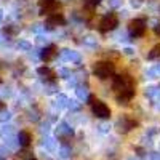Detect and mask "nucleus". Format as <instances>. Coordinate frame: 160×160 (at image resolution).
I'll list each match as a JSON object with an SVG mask.
<instances>
[{"label":"nucleus","instance_id":"3","mask_svg":"<svg viewBox=\"0 0 160 160\" xmlns=\"http://www.w3.org/2000/svg\"><path fill=\"white\" fill-rule=\"evenodd\" d=\"M117 26H118V18H117V15H114V13H109V15L102 16L98 22V28H99L101 32H109V31L115 29Z\"/></svg>","mask_w":160,"mask_h":160},{"label":"nucleus","instance_id":"13","mask_svg":"<svg viewBox=\"0 0 160 160\" xmlns=\"http://www.w3.org/2000/svg\"><path fill=\"white\" fill-rule=\"evenodd\" d=\"M0 18H2V13H0Z\"/></svg>","mask_w":160,"mask_h":160},{"label":"nucleus","instance_id":"5","mask_svg":"<svg viewBox=\"0 0 160 160\" xmlns=\"http://www.w3.org/2000/svg\"><path fill=\"white\" fill-rule=\"evenodd\" d=\"M130 32L133 37H141L146 32V21L144 19H133L130 21Z\"/></svg>","mask_w":160,"mask_h":160},{"label":"nucleus","instance_id":"6","mask_svg":"<svg viewBox=\"0 0 160 160\" xmlns=\"http://www.w3.org/2000/svg\"><path fill=\"white\" fill-rule=\"evenodd\" d=\"M47 24H48V28H55V26H58V24H64V16L61 15V13L51 15V16L47 18Z\"/></svg>","mask_w":160,"mask_h":160},{"label":"nucleus","instance_id":"14","mask_svg":"<svg viewBox=\"0 0 160 160\" xmlns=\"http://www.w3.org/2000/svg\"><path fill=\"white\" fill-rule=\"evenodd\" d=\"M0 82H2V78H0Z\"/></svg>","mask_w":160,"mask_h":160},{"label":"nucleus","instance_id":"4","mask_svg":"<svg viewBox=\"0 0 160 160\" xmlns=\"http://www.w3.org/2000/svg\"><path fill=\"white\" fill-rule=\"evenodd\" d=\"M61 10V3L56 2V0H42L40 2V11H42V15H56L59 13Z\"/></svg>","mask_w":160,"mask_h":160},{"label":"nucleus","instance_id":"10","mask_svg":"<svg viewBox=\"0 0 160 160\" xmlns=\"http://www.w3.org/2000/svg\"><path fill=\"white\" fill-rule=\"evenodd\" d=\"M99 2H101V0H85V7L90 8V10H93L96 5H99Z\"/></svg>","mask_w":160,"mask_h":160},{"label":"nucleus","instance_id":"11","mask_svg":"<svg viewBox=\"0 0 160 160\" xmlns=\"http://www.w3.org/2000/svg\"><path fill=\"white\" fill-rule=\"evenodd\" d=\"M3 108H5V104H3V102H2V101H0V111H2V109H3Z\"/></svg>","mask_w":160,"mask_h":160},{"label":"nucleus","instance_id":"8","mask_svg":"<svg viewBox=\"0 0 160 160\" xmlns=\"http://www.w3.org/2000/svg\"><path fill=\"white\" fill-rule=\"evenodd\" d=\"M38 74L42 75L43 78H48V80H55V77H56L55 71H51L50 68H47V66H43V68H40V69H38Z\"/></svg>","mask_w":160,"mask_h":160},{"label":"nucleus","instance_id":"7","mask_svg":"<svg viewBox=\"0 0 160 160\" xmlns=\"http://www.w3.org/2000/svg\"><path fill=\"white\" fill-rule=\"evenodd\" d=\"M56 53H58V48H56L55 45H50L48 48L43 50V53H42V59L48 62V61H51L53 58L56 56Z\"/></svg>","mask_w":160,"mask_h":160},{"label":"nucleus","instance_id":"15","mask_svg":"<svg viewBox=\"0 0 160 160\" xmlns=\"http://www.w3.org/2000/svg\"><path fill=\"white\" fill-rule=\"evenodd\" d=\"M32 160H35V158H32Z\"/></svg>","mask_w":160,"mask_h":160},{"label":"nucleus","instance_id":"2","mask_svg":"<svg viewBox=\"0 0 160 160\" xmlns=\"http://www.w3.org/2000/svg\"><path fill=\"white\" fill-rule=\"evenodd\" d=\"M115 71V66L111 62V61H98L95 64V68H93V72H95L96 77L99 78H108L114 74Z\"/></svg>","mask_w":160,"mask_h":160},{"label":"nucleus","instance_id":"9","mask_svg":"<svg viewBox=\"0 0 160 160\" xmlns=\"http://www.w3.org/2000/svg\"><path fill=\"white\" fill-rule=\"evenodd\" d=\"M31 141H32L31 133H28V131H21V133H19V144H21V146L28 148V146L31 144Z\"/></svg>","mask_w":160,"mask_h":160},{"label":"nucleus","instance_id":"12","mask_svg":"<svg viewBox=\"0 0 160 160\" xmlns=\"http://www.w3.org/2000/svg\"><path fill=\"white\" fill-rule=\"evenodd\" d=\"M155 32H157V35H160V26H158V28L155 29Z\"/></svg>","mask_w":160,"mask_h":160},{"label":"nucleus","instance_id":"1","mask_svg":"<svg viewBox=\"0 0 160 160\" xmlns=\"http://www.w3.org/2000/svg\"><path fill=\"white\" fill-rule=\"evenodd\" d=\"M90 104H91V109H93V114L99 118H108L111 117V108L106 102L99 101L98 98L95 96H90Z\"/></svg>","mask_w":160,"mask_h":160}]
</instances>
